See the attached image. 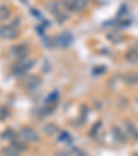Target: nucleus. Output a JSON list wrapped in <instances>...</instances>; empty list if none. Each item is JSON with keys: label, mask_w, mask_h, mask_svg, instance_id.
<instances>
[{"label": "nucleus", "mask_w": 138, "mask_h": 156, "mask_svg": "<svg viewBox=\"0 0 138 156\" xmlns=\"http://www.w3.org/2000/svg\"><path fill=\"white\" fill-rule=\"evenodd\" d=\"M18 36V30L15 29V27L12 25H3V27H0V37L2 39H15Z\"/></svg>", "instance_id": "f257e3e1"}, {"label": "nucleus", "mask_w": 138, "mask_h": 156, "mask_svg": "<svg viewBox=\"0 0 138 156\" xmlns=\"http://www.w3.org/2000/svg\"><path fill=\"white\" fill-rule=\"evenodd\" d=\"M11 54L15 58H22L28 54V48L25 47V44H18V46H14L11 48Z\"/></svg>", "instance_id": "f03ea898"}, {"label": "nucleus", "mask_w": 138, "mask_h": 156, "mask_svg": "<svg viewBox=\"0 0 138 156\" xmlns=\"http://www.w3.org/2000/svg\"><path fill=\"white\" fill-rule=\"evenodd\" d=\"M21 133H22V136H24L28 141H36V140H37V134H36V131H33L30 127H25V129H22Z\"/></svg>", "instance_id": "7ed1b4c3"}, {"label": "nucleus", "mask_w": 138, "mask_h": 156, "mask_svg": "<svg viewBox=\"0 0 138 156\" xmlns=\"http://www.w3.org/2000/svg\"><path fill=\"white\" fill-rule=\"evenodd\" d=\"M9 15H10V12H9V9H7V7H4V6L0 7V20H6Z\"/></svg>", "instance_id": "20e7f679"}]
</instances>
